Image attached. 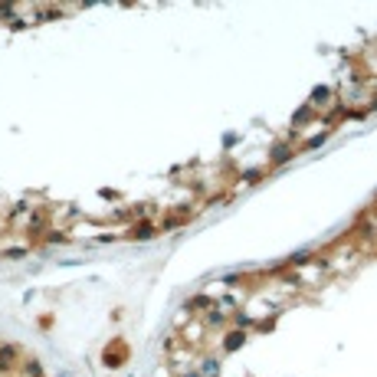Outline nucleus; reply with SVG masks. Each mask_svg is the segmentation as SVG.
I'll return each mask as SVG.
<instances>
[{
    "instance_id": "1",
    "label": "nucleus",
    "mask_w": 377,
    "mask_h": 377,
    "mask_svg": "<svg viewBox=\"0 0 377 377\" xmlns=\"http://www.w3.org/2000/svg\"><path fill=\"white\" fill-rule=\"evenodd\" d=\"M371 226L289 266L213 282L187 302L161 351L158 377H308L312 361L364 348L371 325L338 331L371 289Z\"/></svg>"
}]
</instances>
